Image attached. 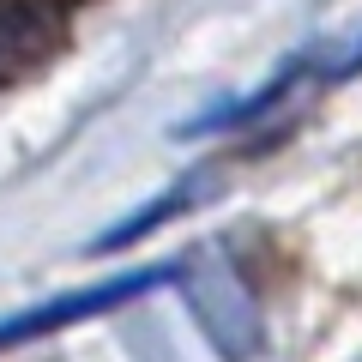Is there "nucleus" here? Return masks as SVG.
Here are the masks:
<instances>
[{
	"mask_svg": "<svg viewBox=\"0 0 362 362\" xmlns=\"http://www.w3.org/2000/svg\"><path fill=\"white\" fill-rule=\"evenodd\" d=\"M175 284V266H145V272H121V278H103L90 290H66V296H49V302H30V308L6 314L0 320V350L13 344H30V338H49L61 326H78V320H97V314L121 308V302H139L151 290Z\"/></svg>",
	"mask_w": 362,
	"mask_h": 362,
	"instance_id": "obj_1",
	"label": "nucleus"
},
{
	"mask_svg": "<svg viewBox=\"0 0 362 362\" xmlns=\"http://www.w3.org/2000/svg\"><path fill=\"white\" fill-rule=\"evenodd\" d=\"M30 49H37V30H30L18 13H6V6H0V61H25Z\"/></svg>",
	"mask_w": 362,
	"mask_h": 362,
	"instance_id": "obj_4",
	"label": "nucleus"
},
{
	"mask_svg": "<svg viewBox=\"0 0 362 362\" xmlns=\"http://www.w3.org/2000/svg\"><path fill=\"white\" fill-rule=\"evenodd\" d=\"M194 187L199 181H181V187H169L163 199H151V211H139V218H121L115 230H103L97 235V254H109V247H127V242H145V235L157 230L163 218H175V211H187V199H194Z\"/></svg>",
	"mask_w": 362,
	"mask_h": 362,
	"instance_id": "obj_3",
	"label": "nucleus"
},
{
	"mask_svg": "<svg viewBox=\"0 0 362 362\" xmlns=\"http://www.w3.org/2000/svg\"><path fill=\"white\" fill-rule=\"evenodd\" d=\"M175 284H187L194 320L211 332V344H218L223 362H247L259 350V314H254V302H247L242 278H235L218 254H199L194 266H175Z\"/></svg>",
	"mask_w": 362,
	"mask_h": 362,
	"instance_id": "obj_2",
	"label": "nucleus"
}]
</instances>
